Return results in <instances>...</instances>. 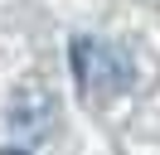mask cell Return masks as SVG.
Masks as SVG:
<instances>
[{"instance_id":"cell-1","label":"cell","mask_w":160,"mask_h":155,"mask_svg":"<svg viewBox=\"0 0 160 155\" xmlns=\"http://www.w3.org/2000/svg\"><path fill=\"white\" fill-rule=\"evenodd\" d=\"M73 78L88 97H121L131 82H136V63L121 44L112 39H92L78 34L73 39Z\"/></svg>"},{"instance_id":"cell-2","label":"cell","mask_w":160,"mask_h":155,"mask_svg":"<svg viewBox=\"0 0 160 155\" xmlns=\"http://www.w3.org/2000/svg\"><path fill=\"white\" fill-rule=\"evenodd\" d=\"M0 155H29V150H0Z\"/></svg>"}]
</instances>
